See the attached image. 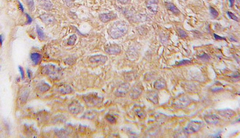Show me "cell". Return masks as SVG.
<instances>
[{
	"label": "cell",
	"instance_id": "83f0119b",
	"mask_svg": "<svg viewBox=\"0 0 240 138\" xmlns=\"http://www.w3.org/2000/svg\"><path fill=\"white\" fill-rule=\"evenodd\" d=\"M19 9H20V10H21L22 12H23L24 11V8H23V6L22 5V3H21L20 2H19Z\"/></svg>",
	"mask_w": 240,
	"mask_h": 138
},
{
	"label": "cell",
	"instance_id": "7c38bea8",
	"mask_svg": "<svg viewBox=\"0 0 240 138\" xmlns=\"http://www.w3.org/2000/svg\"><path fill=\"white\" fill-rule=\"evenodd\" d=\"M30 57L33 63L35 65H37L41 61L42 56L39 53H35L31 54Z\"/></svg>",
	"mask_w": 240,
	"mask_h": 138
},
{
	"label": "cell",
	"instance_id": "ffe728a7",
	"mask_svg": "<svg viewBox=\"0 0 240 138\" xmlns=\"http://www.w3.org/2000/svg\"><path fill=\"white\" fill-rule=\"evenodd\" d=\"M210 12L211 14L214 17H217L218 16V12H217L216 9H215L214 8L211 7L210 8Z\"/></svg>",
	"mask_w": 240,
	"mask_h": 138
},
{
	"label": "cell",
	"instance_id": "f1b7e54d",
	"mask_svg": "<svg viewBox=\"0 0 240 138\" xmlns=\"http://www.w3.org/2000/svg\"><path fill=\"white\" fill-rule=\"evenodd\" d=\"M230 7H232L234 3L235 0H229Z\"/></svg>",
	"mask_w": 240,
	"mask_h": 138
},
{
	"label": "cell",
	"instance_id": "6da1fadb",
	"mask_svg": "<svg viewBox=\"0 0 240 138\" xmlns=\"http://www.w3.org/2000/svg\"><path fill=\"white\" fill-rule=\"evenodd\" d=\"M129 29V26L126 22L118 21L115 22L110 27L108 32L111 38L118 39L126 35Z\"/></svg>",
	"mask_w": 240,
	"mask_h": 138
},
{
	"label": "cell",
	"instance_id": "2e32d148",
	"mask_svg": "<svg viewBox=\"0 0 240 138\" xmlns=\"http://www.w3.org/2000/svg\"><path fill=\"white\" fill-rule=\"evenodd\" d=\"M37 34L38 37L40 40H43L45 38V35L44 34L43 31L42 29H40L38 27H37Z\"/></svg>",
	"mask_w": 240,
	"mask_h": 138
},
{
	"label": "cell",
	"instance_id": "44dd1931",
	"mask_svg": "<svg viewBox=\"0 0 240 138\" xmlns=\"http://www.w3.org/2000/svg\"><path fill=\"white\" fill-rule=\"evenodd\" d=\"M178 31H179L180 36L182 38H186V37L187 36V34L186 32L183 30L180 29Z\"/></svg>",
	"mask_w": 240,
	"mask_h": 138
},
{
	"label": "cell",
	"instance_id": "3957f363",
	"mask_svg": "<svg viewBox=\"0 0 240 138\" xmlns=\"http://www.w3.org/2000/svg\"><path fill=\"white\" fill-rule=\"evenodd\" d=\"M69 110L73 114H78L81 113L84 110V107L81 104L77 101H74L69 105Z\"/></svg>",
	"mask_w": 240,
	"mask_h": 138
},
{
	"label": "cell",
	"instance_id": "277c9868",
	"mask_svg": "<svg viewBox=\"0 0 240 138\" xmlns=\"http://www.w3.org/2000/svg\"><path fill=\"white\" fill-rule=\"evenodd\" d=\"M108 58L106 56L102 55H95L91 56L89 61L92 63L103 65L108 61Z\"/></svg>",
	"mask_w": 240,
	"mask_h": 138
},
{
	"label": "cell",
	"instance_id": "484cf974",
	"mask_svg": "<svg viewBox=\"0 0 240 138\" xmlns=\"http://www.w3.org/2000/svg\"><path fill=\"white\" fill-rule=\"evenodd\" d=\"M26 16L27 19H28L27 23L28 24H30L32 22V19H31V17L28 14H26Z\"/></svg>",
	"mask_w": 240,
	"mask_h": 138
},
{
	"label": "cell",
	"instance_id": "9c48e42d",
	"mask_svg": "<svg viewBox=\"0 0 240 138\" xmlns=\"http://www.w3.org/2000/svg\"><path fill=\"white\" fill-rule=\"evenodd\" d=\"M129 90V86L127 84H123L118 88L116 91V95L118 97L125 96Z\"/></svg>",
	"mask_w": 240,
	"mask_h": 138
},
{
	"label": "cell",
	"instance_id": "9a60e30c",
	"mask_svg": "<svg viewBox=\"0 0 240 138\" xmlns=\"http://www.w3.org/2000/svg\"><path fill=\"white\" fill-rule=\"evenodd\" d=\"M77 39V37L76 35H73L70 36L68 40V45L70 46H73L75 44V43Z\"/></svg>",
	"mask_w": 240,
	"mask_h": 138
},
{
	"label": "cell",
	"instance_id": "ba28073f",
	"mask_svg": "<svg viewBox=\"0 0 240 138\" xmlns=\"http://www.w3.org/2000/svg\"><path fill=\"white\" fill-rule=\"evenodd\" d=\"M158 0H147V8L151 12L156 13L158 8Z\"/></svg>",
	"mask_w": 240,
	"mask_h": 138
},
{
	"label": "cell",
	"instance_id": "f546056e",
	"mask_svg": "<svg viewBox=\"0 0 240 138\" xmlns=\"http://www.w3.org/2000/svg\"><path fill=\"white\" fill-rule=\"evenodd\" d=\"M0 40H1V41H0V42H1V44L2 45L3 43V37L1 35V36H0Z\"/></svg>",
	"mask_w": 240,
	"mask_h": 138
},
{
	"label": "cell",
	"instance_id": "52a82bcc",
	"mask_svg": "<svg viewBox=\"0 0 240 138\" xmlns=\"http://www.w3.org/2000/svg\"><path fill=\"white\" fill-rule=\"evenodd\" d=\"M117 17V15L113 12L105 13L99 15V19L103 23H107L115 19Z\"/></svg>",
	"mask_w": 240,
	"mask_h": 138
},
{
	"label": "cell",
	"instance_id": "cb8c5ba5",
	"mask_svg": "<svg viewBox=\"0 0 240 138\" xmlns=\"http://www.w3.org/2000/svg\"><path fill=\"white\" fill-rule=\"evenodd\" d=\"M118 1L122 4H127L130 2L131 0H118Z\"/></svg>",
	"mask_w": 240,
	"mask_h": 138
},
{
	"label": "cell",
	"instance_id": "8fae6325",
	"mask_svg": "<svg viewBox=\"0 0 240 138\" xmlns=\"http://www.w3.org/2000/svg\"><path fill=\"white\" fill-rule=\"evenodd\" d=\"M165 5L167 9L174 14L179 15L180 14V11L173 3L171 2H166Z\"/></svg>",
	"mask_w": 240,
	"mask_h": 138
},
{
	"label": "cell",
	"instance_id": "30bf717a",
	"mask_svg": "<svg viewBox=\"0 0 240 138\" xmlns=\"http://www.w3.org/2000/svg\"><path fill=\"white\" fill-rule=\"evenodd\" d=\"M57 89L58 92L63 95H67L72 92V88L70 86L65 84H62L59 85Z\"/></svg>",
	"mask_w": 240,
	"mask_h": 138
},
{
	"label": "cell",
	"instance_id": "8992f818",
	"mask_svg": "<svg viewBox=\"0 0 240 138\" xmlns=\"http://www.w3.org/2000/svg\"><path fill=\"white\" fill-rule=\"evenodd\" d=\"M201 125V123L200 121H192L185 128V131L187 133L195 132L199 130Z\"/></svg>",
	"mask_w": 240,
	"mask_h": 138
},
{
	"label": "cell",
	"instance_id": "5bb4252c",
	"mask_svg": "<svg viewBox=\"0 0 240 138\" xmlns=\"http://www.w3.org/2000/svg\"><path fill=\"white\" fill-rule=\"evenodd\" d=\"M142 92V88L140 86H137L133 90L132 95L133 98H136Z\"/></svg>",
	"mask_w": 240,
	"mask_h": 138
},
{
	"label": "cell",
	"instance_id": "603a6c76",
	"mask_svg": "<svg viewBox=\"0 0 240 138\" xmlns=\"http://www.w3.org/2000/svg\"><path fill=\"white\" fill-rule=\"evenodd\" d=\"M190 63H191V62H190V61H189V60H183V61L180 62L179 63L178 65H184V64H187Z\"/></svg>",
	"mask_w": 240,
	"mask_h": 138
},
{
	"label": "cell",
	"instance_id": "4fadbf2b",
	"mask_svg": "<svg viewBox=\"0 0 240 138\" xmlns=\"http://www.w3.org/2000/svg\"><path fill=\"white\" fill-rule=\"evenodd\" d=\"M166 83L163 80H158L154 84V87L157 89L160 90L163 89L166 87Z\"/></svg>",
	"mask_w": 240,
	"mask_h": 138
},
{
	"label": "cell",
	"instance_id": "5b68a950",
	"mask_svg": "<svg viewBox=\"0 0 240 138\" xmlns=\"http://www.w3.org/2000/svg\"><path fill=\"white\" fill-rule=\"evenodd\" d=\"M105 51L110 55H116L119 54L121 51V48L116 44H112L106 46Z\"/></svg>",
	"mask_w": 240,
	"mask_h": 138
},
{
	"label": "cell",
	"instance_id": "7a4b0ae2",
	"mask_svg": "<svg viewBox=\"0 0 240 138\" xmlns=\"http://www.w3.org/2000/svg\"><path fill=\"white\" fill-rule=\"evenodd\" d=\"M84 99L86 104L89 107H93L101 103L102 98L99 96L96 93H91L85 96Z\"/></svg>",
	"mask_w": 240,
	"mask_h": 138
},
{
	"label": "cell",
	"instance_id": "d6986e66",
	"mask_svg": "<svg viewBox=\"0 0 240 138\" xmlns=\"http://www.w3.org/2000/svg\"><path fill=\"white\" fill-rule=\"evenodd\" d=\"M27 4L29 9L30 10H33L34 8V4L33 0H26Z\"/></svg>",
	"mask_w": 240,
	"mask_h": 138
},
{
	"label": "cell",
	"instance_id": "d4e9b609",
	"mask_svg": "<svg viewBox=\"0 0 240 138\" xmlns=\"http://www.w3.org/2000/svg\"><path fill=\"white\" fill-rule=\"evenodd\" d=\"M214 37L215 38V39H216V40H226V39H225V38H224V37H222L219 36L218 35H216V34H214Z\"/></svg>",
	"mask_w": 240,
	"mask_h": 138
},
{
	"label": "cell",
	"instance_id": "4316f807",
	"mask_svg": "<svg viewBox=\"0 0 240 138\" xmlns=\"http://www.w3.org/2000/svg\"><path fill=\"white\" fill-rule=\"evenodd\" d=\"M27 74H28V77L29 79H31V72L30 70L28 69L27 71Z\"/></svg>",
	"mask_w": 240,
	"mask_h": 138
},
{
	"label": "cell",
	"instance_id": "e0dca14e",
	"mask_svg": "<svg viewBox=\"0 0 240 138\" xmlns=\"http://www.w3.org/2000/svg\"><path fill=\"white\" fill-rule=\"evenodd\" d=\"M106 119L107 121L109 122L111 124H114L116 122V120L115 117L111 114H107L106 116Z\"/></svg>",
	"mask_w": 240,
	"mask_h": 138
},
{
	"label": "cell",
	"instance_id": "4dcf8cb0",
	"mask_svg": "<svg viewBox=\"0 0 240 138\" xmlns=\"http://www.w3.org/2000/svg\"><path fill=\"white\" fill-rule=\"evenodd\" d=\"M181 1H186V0H181Z\"/></svg>",
	"mask_w": 240,
	"mask_h": 138
},
{
	"label": "cell",
	"instance_id": "7402d4cb",
	"mask_svg": "<svg viewBox=\"0 0 240 138\" xmlns=\"http://www.w3.org/2000/svg\"><path fill=\"white\" fill-rule=\"evenodd\" d=\"M19 71H20V73L22 79L23 80L24 78V70H23V68H22L21 66H19Z\"/></svg>",
	"mask_w": 240,
	"mask_h": 138
},
{
	"label": "cell",
	"instance_id": "ac0fdd59",
	"mask_svg": "<svg viewBox=\"0 0 240 138\" xmlns=\"http://www.w3.org/2000/svg\"><path fill=\"white\" fill-rule=\"evenodd\" d=\"M227 14L228 15L229 17V18H230L231 19L234 20V21H236L237 22L238 21H239V19H238V17L234 14L233 13H232V12H228Z\"/></svg>",
	"mask_w": 240,
	"mask_h": 138
}]
</instances>
